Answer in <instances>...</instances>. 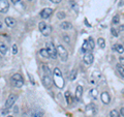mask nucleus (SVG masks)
Wrapping results in <instances>:
<instances>
[{
	"mask_svg": "<svg viewBox=\"0 0 124 117\" xmlns=\"http://www.w3.org/2000/svg\"><path fill=\"white\" fill-rule=\"evenodd\" d=\"M40 55L42 57H45V58H51V56H50V54H49L46 49H41L40 50Z\"/></svg>",
	"mask_w": 124,
	"mask_h": 117,
	"instance_id": "21",
	"label": "nucleus"
},
{
	"mask_svg": "<svg viewBox=\"0 0 124 117\" xmlns=\"http://www.w3.org/2000/svg\"><path fill=\"white\" fill-rule=\"evenodd\" d=\"M116 51L117 52H119L120 54H122L123 52H124V46H122V45H116Z\"/></svg>",
	"mask_w": 124,
	"mask_h": 117,
	"instance_id": "22",
	"label": "nucleus"
},
{
	"mask_svg": "<svg viewBox=\"0 0 124 117\" xmlns=\"http://www.w3.org/2000/svg\"><path fill=\"white\" fill-rule=\"evenodd\" d=\"M96 111L94 110V106L93 105H90V106H88L87 108H86V113H87V115H93L95 113Z\"/></svg>",
	"mask_w": 124,
	"mask_h": 117,
	"instance_id": "15",
	"label": "nucleus"
},
{
	"mask_svg": "<svg viewBox=\"0 0 124 117\" xmlns=\"http://www.w3.org/2000/svg\"><path fill=\"white\" fill-rule=\"evenodd\" d=\"M119 22H120V17L119 16H115L113 18V20H112V23L116 25V24H119Z\"/></svg>",
	"mask_w": 124,
	"mask_h": 117,
	"instance_id": "26",
	"label": "nucleus"
},
{
	"mask_svg": "<svg viewBox=\"0 0 124 117\" xmlns=\"http://www.w3.org/2000/svg\"><path fill=\"white\" fill-rule=\"evenodd\" d=\"M42 116V113L39 111H33L32 113V117H41Z\"/></svg>",
	"mask_w": 124,
	"mask_h": 117,
	"instance_id": "28",
	"label": "nucleus"
},
{
	"mask_svg": "<svg viewBox=\"0 0 124 117\" xmlns=\"http://www.w3.org/2000/svg\"><path fill=\"white\" fill-rule=\"evenodd\" d=\"M112 50H113V51H116V45H114L113 47H112Z\"/></svg>",
	"mask_w": 124,
	"mask_h": 117,
	"instance_id": "38",
	"label": "nucleus"
},
{
	"mask_svg": "<svg viewBox=\"0 0 124 117\" xmlns=\"http://www.w3.org/2000/svg\"><path fill=\"white\" fill-rule=\"evenodd\" d=\"M1 26H2V24H1V22H0V28H1Z\"/></svg>",
	"mask_w": 124,
	"mask_h": 117,
	"instance_id": "40",
	"label": "nucleus"
},
{
	"mask_svg": "<svg viewBox=\"0 0 124 117\" xmlns=\"http://www.w3.org/2000/svg\"><path fill=\"white\" fill-rule=\"evenodd\" d=\"M16 100H17V95L16 94H10L8 96V99L6 100V103H5V108L6 109H9L14 106V104L16 102Z\"/></svg>",
	"mask_w": 124,
	"mask_h": 117,
	"instance_id": "8",
	"label": "nucleus"
},
{
	"mask_svg": "<svg viewBox=\"0 0 124 117\" xmlns=\"http://www.w3.org/2000/svg\"><path fill=\"white\" fill-rule=\"evenodd\" d=\"M54 83L58 88H63L64 86V79L62 77V73L58 67L54 69Z\"/></svg>",
	"mask_w": 124,
	"mask_h": 117,
	"instance_id": "1",
	"label": "nucleus"
},
{
	"mask_svg": "<svg viewBox=\"0 0 124 117\" xmlns=\"http://www.w3.org/2000/svg\"><path fill=\"white\" fill-rule=\"evenodd\" d=\"M38 28H39L40 32L42 33V35H45V36L50 35L52 32V27L49 24H46V22H40L39 25H38Z\"/></svg>",
	"mask_w": 124,
	"mask_h": 117,
	"instance_id": "5",
	"label": "nucleus"
},
{
	"mask_svg": "<svg viewBox=\"0 0 124 117\" xmlns=\"http://www.w3.org/2000/svg\"><path fill=\"white\" fill-rule=\"evenodd\" d=\"M97 90L96 89H91V91H90V95L93 97V99H96V96H97Z\"/></svg>",
	"mask_w": 124,
	"mask_h": 117,
	"instance_id": "27",
	"label": "nucleus"
},
{
	"mask_svg": "<svg viewBox=\"0 0 124 117\" xmlns=\"http://www.w3.org/2000/svg\"><path fill=\"white\" fill-rule=\"evenodd\" d=\"M6 52H7V46L4 44V42H0V53L4 55V54H6Z\"/></svg>",
	"mask_w": 124,
	"mask_h": 117,
	"instance_id": "17",
	"label": "nucleus"
},
{
	"mask_svg": "<svg viewBox=\"0 0 124 117\" xmlns=\"http://www.w3.org/2000/svg\"><path fill=\"white\" fill-rule=\"evenodd\" d=\"M83 60H84V62H85V64L90 65V64L93 63V60H94V56H93L92 53H89V52H88V53L85 54Z\"/></svg>",
	"mask_w": 124,
	"mask_h": 117,
	"instance_id": "10",
	"label": "nucleus"
},
{
	"mask_svg": "<svg viewBox=\"0 0 124 117\" xmlns=\"http://www.w3.org/2000/svg\"><path fill=\"white\" fill-rule=\"evenodd\" d=\"M119 62H120V64H121L122 66H124V57H120L119 58Z\"/></svg>",
	"mask_w": 124,
	"mask_h": 117,
	"instance_id": "32",
	"label": "nucleus"
},
{
	"mask_svg": "<svg viewBox=\"0 0 124 117\" xmlns=\"http://www.w3.org/2000/svg\"><path fill=\"white\" fill-rule=\"evenodd\" d=\"M7 117H13V116H7Z\"/></svg>",
	"mask_w": 124,
	"mask_h": 117,
	"instance_id": "41",
	"label": "nucleus"
},
{
	"mask_svg": "<svg viewBox=\"0 0 124 117\" xmlns=\"http://www.w3.org/2000/svg\"><path fill=\"white\" fill-rule=\"evenodd\" d=\"M110 116L111 117H120V114L117 110H112L110 112Z\"/></svg>",
	"mask_w": 124,
	"mask_h": 117,
	"instance_id": "24",
	"label": "nucleus"
},
{
	"mask_svg": "<svg viewBox=\"0 0 124 117\" xmlns=\"http://www.w3.org/2000/svg\"><path fill=\"white\" fill-rule=\"evenodd\" d=\"M120 31H124V25L120 26Z\"/></svg>",
	"mask_w": 124,
	"mask_h": 117,
	"instance_id": "37",
	"label": "nucleus"
},
{
	"mask_svg": "<svg viewBox=\"0 0 124 117\" xmlns=\"http://www.w3.org/2000/svg\"><path fill=\"white\" fill-rule=\"evenodd\" d=\"M57 17H58V19H64L66 17V15H65V13H63V11H59V13L57 14Z\"/></svg>",
	"mask_w": 124,
	"mask_h": 117,
	"instance_id": "29",
	"label": "nucleus"
},
{
	"mask_svg": "<svg viewBox=\"0 0 124 117\" xmlns=\"http://www.w3.org/2000/svg\"><path fill=\"white\" fill-rule=\"evenodd\" d=\"M116 68H117V71H118V73L120 74V76H121L122 78H124V66H122L121 64H117L116 65Z\"/></svg>",
	"mask_w": 124,
	"mask_h": 117,
	"instance_id": "18",
	"label": "nucleus"
},
{
	"mask_svg": "<svg viewBox=\"0 0 124 117\" xmlns=\"http://www.w3.org/2000/svg\"><path fill=\"white\" fill-rule=\"evenodd\" d=\"M5 24L8 27H14L16 25V20L10 17H6L5 18Z\"/></svg>",
	"mask_w": 124,
	"mask_h": 117,
	"instance_id": "14",
	"label": "nucleus"
},
{
	"mask_svg": "<svg viewBox=\"0 0 124 117\" xmlns=\"http://www.w3.org/2000/svg\"><path fill=\"white\" fill-rule=\"evenodd\" d=\"M18 53V47L17 45H14L13 46V54H17Z\"/></svg>",
	"mask_w": 124,
	"mask_h": 117,
	"instance_id": "31",
	"label": "nucleus"
},
{
	"mask_svg": "<svg viewBox=\"0 0 124 117\" xmlns=\"http://www.w3.org/2000/svg\"><path fill=\"white\" fill-rule=\"evenodd\" d=\"M52 14H53V9L51 7H46V8H44L40 11V17L42 19H48Z\"/></svg>",
	"mask_w": 124,
	"mask_h": 117,
	"instance_id": "11",
	"label": "nucleus"
},
{
	"mask_svg": "<svg viewBox=\"0 0 124 117\" xmlns=\"http://www.w3.org/2000/svg\"><path fill=\"white\" fill-rule=\"evenodd\" d=\"M60 26H61V28L64 29V30H68V29H70L72 27L70 22H62Z\"/></svg>",
	"mask_w": 124,
	"mask_h": 117,
	"instance_id": "16",
	"label": "nucleus"
},
{
	"mask_svg": "<svg viewBox=\"0 0 124 117\" xmlns=\"http://www.w3.org/2000/svg\"><path fill=\"white\" fill-rule=\"evenodd\" d=\"M111 33L113 34V36H115V37L118 36V32H117V30H116L115 28H112V29H111Z\"/></svg>",
	"mask_w": 124,
	"mask_h": 117,
	"instance_id": "30",
	"label": "nucleus"
},
{
	"mask_svg": "<svg viewBox=\"0 0 124 117\" xmlns=\"http://www.w3.org/2000/svg\"><path fill=\"white\" fill-rule=\"evenodd\" d=\"M83 94V87L82 86H78L76 89V100H80L81 97H82Z\"/></svg>",
	"mask_w": 124,
	"mask_h": 117,
	"instance_id": "13",
	"label": "nucleus"
},
{
	"mask_svg": "<svg viewBox=\"0 0 124 117\" xmlns=\"http://www.w3.org/2000/svg\"><path fill=\"white\" fill-rule=\"evenodd\" d=\"M94 47H95L94 42H93V40L90 37L88 41H85V42H84V44H83V46H82V52H84V53L91 52L92 50L94 49Z\"/></svg>",
	"mask_w": 124,
	"mask_h": 117,
	"instance_id": "3",
	"label": "nucleus"
},
{
	"mask_svg": "<svg viewBox=\"0 0 124 117\" xmlns=\"http://www.w3.org/2000/svg\"><path fill=\"white\" fill-rule=\"evenodd\" d=\"M51 1H52L53 3H60L61 0H51Z\"/></svg>",
	"mask_w": 124,
	"mask_h": 117,
	"instance_id": "35",
	"label": "nucleus"
},
{
	"mask_svg": "<svg viewBox=\"0 0 124 117\" xmlns=\"http://www.w3.org/2000/svg\"><path fill=\"white\" fill-rule=\"evenodd\" d=\"M41 80H42V83H44V86H45L46 88H48V89L51 88L52 85H53V83H54L52 77L49 76V75H46V74H45L44 76H42Z\"/></svg>",
	"mask_w": 124,
	"mask_h": 117,
	"instance_id": "7",
	"label": "nucleus"
},
{
	"mask_svg": "<svg viewBox=\"0 0 124 117\" xmlns=\"http://www.w3.org/2000/svg\"><path fill=\"white\" fill-rule=\"evenodd\" d=\"M42 69H44V72H45V74L46 75H49V76H53V73H52V71L50 69V67L48 65H42Z\"/></svg>",
	"mask_w": 124,
	"mask_h": 117,
	"instance_id": "19",
	"label": "nucleus"
},
{
	"mask_svg": "<svg viewBox=\"0 0 124 117\" xmlns=\"http://www.w3.org/2000/svg\"><path fill=\"white\" fill-rule=\"evenodd\" d=\"M100 97H101V102H102L103 104H107V105L110 104L111 97H110V95H108V92H102L101 95H100Z\"/></svg>",
	"mask_w": 124,
	"mask_h": 117,
	"instance_id": "12",
	"label": "nucleus"
},
{
	"mask_svg": "<svg viewBox=\"0 0 124 117\" xmlns=\"http://www.w3.org/2000/svg\"><path fill=\"white\" fill-rule=\"evenodd\" d=\"M97 44H98L100 49H104V48H106V41H104L103 38H101V37L98 38V40H97Z\"/></svg>",
	"mask_w": 124,
	"mask_h": 117,
	"instance_id": "20",
	"label": "nucleus"
},
{
	"mask_svg": "<svg viewBox=\"0 0 124 117\" xmlns=\"http://www.w3.org/2000/svg\"><path fill=\"white\" fill-rule=\"evenodd\" d=\"M46 49L48 50V52L50 54V56H51V58L55 59L56 56H57V49L55 48V46H54V44L52 42H46Z\"/></svg>",
	"mask_w": 124,
	"mask_h": 117,
	"instance_id": "6",
	"label": "nucleus"
},
{
	"mask_svg": "<svg viewBox=\"0 0 124 117\" xmlns=\"http://www.w3.org/2000/svg\"><path fill=\"white\" fill-rule=\"evenodd\" d=\"M77 74H78L77 69H76V68L72 69L71 73H70V76H69V79H70V80H75L76 78H77Z\"/></svg>",
	"mask_w": 124,
	"mask_h": 117,
	"instance_id": "23",
	"label": "nucleus"
},
{
	"mask_svg": "<svg viewBox=\"0 0 124 117\" xmlns=\"http://www.w3.org/2000/svg\"><path fill=\"white\" fill-rule=\"evenodd\" d=\"M11 84L17 88H21L23 86L24 80H23V78H22V76L20 75V74H15V75L13 76V78H11Z\"/></svg>",
	"mask_w": 124,
	"mask_h": 117,
	"instance_id": "4",
	"label": "nucleus"
},
{
	"mask_svg": "<svg viewBox=\"0 0 124 117\" xmlns=\"http://www.w3.org/2000/svg\"><path fill=\"white\" fill-rule=\"evenodd\" d=\"M63 38H64V41L67 42V44H69V42H70V40H69V37L67 36V35H64L63 36Z\"/></svg>",
	"mask_w": 124,
	"mask_h": 117,
	"instance_id": "33",
	"label": "nucleus"
},
{
	"mask_svg": "<svg viewBox=\"0 0 124 117\" xmlns=\"http://www.w3.org/2000/svg\"><path fill=\"white\" fill-rule=\"evenodd\" d=\"M20 1H21V0H11V2H13L14 4H17V3L20 2Z\"/></svg>",
	"mask_w": 124,
	"mask_h": 117,
	"instance_id": "34",
	"label": "nucleus"
},
{
	"mask_svg": "<svg viewBox=\"0 0 124 117\" xmlns=\"http://www.w3.org/2000/svg\"><path fill=\"white\" fill-rule=\"evenodd\" d=\"M2 114H7V110H3L2 111Z\"/></svg>",
	"mask_w": 124,
	"mask_h": 117,
	"instance_id": "39",
	"label": "nucleus"
},
{
	"mask_svg": "<svg viewBox=\"0 0 124 117\" xmlns=\"http://www.w3.org/2000/svg\"><path fill=\"white\" fill-rule=\"evenodd\" d=\"M65 96H66V99H67V104H71V102H72V99H71V95H70V93H69L68 91H66L65 92Z\"/></svg>",
	"mask_w": 124,
	"mask_h": 117,
	"instance_id": "25",
	"label": "nucleus"
},
{
	"mask_svg": "<svg viewBox=\"0 0 124 117\" xmlns=\"http://www.w3.org/2000/svg\"><path fill=\"white\" fill-rule=\"evenodd\" d=\"M9 8V3L7 0H0V13L4 14Z\"/></svg>",
	"mask_w": 124,
	"mask_h": 117,
	"instance_id": "9",
	"label": "nucleus"
},
{
	"mask_svg": "<svg viewBox=\"0 0 124 117\" xmlns=\"http://www.w3.org/2000/svg\"><path fill=\"white\" fill-rule=\"evenodd\" d=\"M120 113H121V115H122V116H124V107L121 109V110H120Z\"/></svg>",
	"mask_w": 124,
	"mask_h": 117,
	"instance_id": "36",
	"label": "nucleus"
},
{
	"mask_svg": "<svg viewBox=\"0 0 124 117\" xmlns=\"http://www.w3.org/2000/svg\"><path fill=\"white\" fill-rule=\"evenodd\" d=\"M57 55L59 56L61 61H63V62L66 61L67 58H68V53L66 51V49H65L62 45H59L57 47Z\"/></svg>",
	"mask_w": 124,
	"mask_h": 117,
	"instance_id": "2",
	"label": "nucleus"
}]
</instances>
